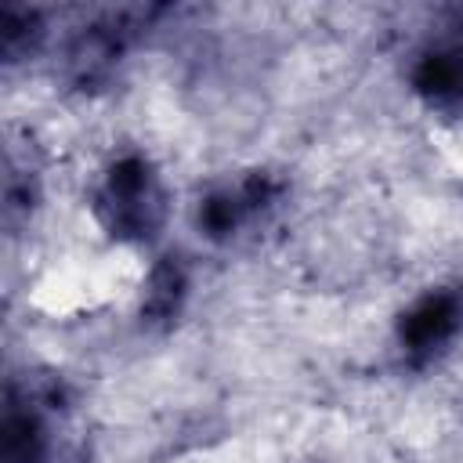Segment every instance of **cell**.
Returning a JSON list of instances; mask_svg holds the SVG:
<instances>
[{
  "label": "cell",
  "mask_w": 463,
  "mask_h": 463,
  "mask_svg": "<svg viewBox=\"0 0 463 463\" xmlns=\"http://www.w3.org/2000/svg\"><path fill=\"white\" fill-rule=\"evenodd\" d=\"M463 326V293H434L427 297L402 326V336L412 351H430L445 344Z\"/></svg>",
  "instance_id": "cell-1"
}]
</instances>
